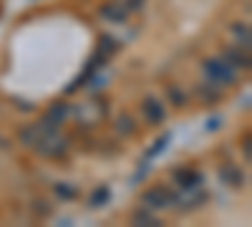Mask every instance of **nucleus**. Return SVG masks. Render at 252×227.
I'll list each match as a JSON object with an SVG mask.
<instances>
[{
  "label": "nucleus",
  "instance_id": "1",
  "mask_svg": "<svg viewBox=\"0 0 252 227\" xmlns=\"http://www.w3.org/2000/svg\"><path fill=\"white\" fill-rule=\"evenodd\" d=\"M204 202H207L204 184H199V187H177V190H172V210H177V212L199 210Z\"/></svg>",
  "mask_w": 252,
  "mask_h": 227
},
{
  "label": "nucleus",
  "instance_id": "2",
  "mask_svg": "<svg viewBox=\"0 0 252 227\" xmlns=\"http://www.w3.org/2000/svg\"><path fill=\"white\" fill-rule=\"evenodd\" d=\"M71 116H76L78 127H98V124L106 119V104L98 98H91V101H81V104L71 106Z\"/></svg>",
  "mask_w": 252,
  "mask_h": 227
},
{
  "label": "nucleus",
  "instance_id": "3",
  "mask_svg": "<svg viewBox=\"0 0 252 227\" xmlns=\"http://www.w3.org/2000/svg\"><path fill=\"white\" fill-rule=\"evenodd\" d=\"M202 71H204L207 81H215V84H220V86H232L235 81H237V68H235V66H229L222 56L204 58Z\"/></svg>",
  "mask_w": 252,
  "mask_h": 227
},
{
  "label": "nucleus",
  "instance_id": "4",
  "mask_svg": "<svg viewBox=\"0 0 252 227\" xmlns=\"http://www.w3.org/2000/svg\"><path fill=\"white\" fill-rule=\"evenodd\" d=\"M68 147H71L68 136L61 134L58 129H51L43 139L35 144V152H38L40 157H48V159H61V157H66Z\"/></svg>",
  "mask_w": 252,
  "mask_h": 227
},
{
  "label": "nucleus",
  "instance_id": "5",
  "mask_svg": "<svg viewBox=\"0 0 252 227\" xmlns=\"http://www.w3.org/2000/svg\"><path fill=\"white\" fill-rule=\"evenodd\" d=\"M141 207L152 210V212H164V210H172V190L169 187H149L141 192Z\"/></svg>",
  "mask_w": 252,
  "mask_h": 227
},
{
  "label": "nucleus",
  "instance_id": "6",
  "mask_svg": "<svg viewBox=\"0 0 252 227\" xmlns=\"http://www.w3.org/2000/svg\"><path fill=\"white\" fill-rule=\"evenodd\" d=\"M98 15H101V20H106V23L121 26V23H126V18L131 15V10L126 8L124 0H109V3H103L98 8Z\"/></svg>",
  "mask_w": 252,
  "mask_h": 227
},
{
  "label": "nucleus",
  "instance_id": "7",
  "mask_svg": "<svg viewBox=\"0 0 252 227\" xmlns=\"http://www.w3.org/2000/svg\"><path fill=\"white\" fill-rule=\"evenodd\" d=\"M51 131V127L40 119V121H33V124H26L23 129H20V134H18V139H20V144L23 147H28V149H35V144L43 139L46 134Z\"/></svg>",
  "mask_w": 252,
  "mask_h": 227
},
{
  "label": "nucleus",
  "instance_id": "8",
  "mask_svg": "<svg viewBox=\"0 0 252 227\" xmlns=\"http://www.w3.org/2000/svg\"><path fill=\"white\" fill-rule=\"evenodd\" d=\"M141 116L149 121L152 127H159V124H164L166 111H164L161 98H157V96H146V98L141 101Z\"/></svg>",
  "mask_w": 252,
  "mask_h": 227
},
{
  "label": "nucleus",
  "instance_id": "9",
  "mask_svg": "<svg viewBox=\"0 0 252 227\" xmlns=\"http://www.w3.org/2000/svg\"><path fill=\"white\" fill-rule=\"evenodd\" d=\"M172 179L177 187H199V184H204L202 172H197L194 167H177L172 172Z\"/></svg>",
  "mask_w": 252,
  "mask_h": 227
},
{
  "label": "nucleus",
  "instance_id": "10",
  "mask_svg": "<svg viewBox=\"0 0 252 227\" xmlns=\"http://www.w3.org/2000/svg\"><path fill=\"white\" fill-rule=\"evenodd\" d=\"M220 56L227 61L229 66H235L237 71H240V68H245V71H247V68L252 66V61H250V51H245V48H237V46H224Z\"/></svg>",
  "mask_w": 252,
  "mask_h": 227
},
{
  "label": "nucleus",
  "instance_id": "11",
  "mask_svg": "<svg viewBox=\"0 0 252 227\" xmlns=\"http://www.w3.org/2000/svg\"><path fill=\"white\" fill-rule=\"evenodd\" d=\"M71 116V104H66V101H56V104H51L48 106V111H46V116H43V121L48 124L51 129H58L61 124H66V119Z\"/></svg>",
  "mask_w": 252,
  "mask_h": 227
},
{
  "label": "nucleus",
  "instance_id": "12",
  "mask_svg": "<svg viewBox=\"0 0 252 227\" xmlns=\"http://www.w3.org/2000/svg\"><path fill=\"white\" fill-rule=\"evenodd\" d=\"M220 179H222V184H227V187H232V190L245 187V174H242V169L237 167V164H222Z\"/></svg>",
  "mask_w": 252,
  "mask_h": 227
},
{
  "label": "nucleus",
  "instance_id": "13",
  "mask_svg": "<svg viewBox=\"0 0 252 227\" xmlns=\"http://www.w3.org/2000/svg\"><path fill=\"white\" fill-rule=\"evenodd\" d=\"M229 35H232V46L250 51V46H252V33H250V26H247V23H242V20H235V23L229 26Z\"/></svg>",
  "mask_w": 252,
  "mask_h": 227
},
{
  "label": "nucleus",
  "instance_id": "14",
  "mask_svg": "<svg viewBox=\"0 0 252 227\" xmlns=\"http://www.w3.org/2000/svg\"><path fill=\"white\" fill-rule=\"evenodd\" d=\"M222 89L224 86L215 84V81H204V84L197 86V94H199V98L204 101V104H215V101L222 98Z\"/></svg>",
  "mask_w": 252,
  "mask_h": 227
},
{
  "label": "nucleus",
  "instance_id": "15",
  "mask_svg": "<svg viewBox=\"0 0 252 227\" xmlns=\"http://www.w3.org/2000/svg\"><path fill=\"white\" fill-rule=\"evenodd\" d=\"M131 222H134V225H144V227H157V225H159V217H157V212H152V210L139 207V210L131 212Z\"/></svg>",
  "mask_w": 252,
  "mask_h": 227
},
{
  "label": "nucleus",
  "instance_id": "16",
  "mask_svg": "<svg viewBox=\"0 0 252 227\" xmlns=\"http://www.w3.org/2000/svg\"><path fill=\"white\" fill-rule=\"evenodd\" d=\"M111 199V190L106 187V184H101V187H96L94 192H91V197H89V207H94V210H98V207H103Z\"/></svg>",
  "mask_w": 252,
  "mask_h": 227
},
{
  "label": "nucleus",
  "instance_id": "17",
  "mask_svg": "<svg viewBox=\"0 0 252 227\" xmlns=\"http://www.w3.org/2000/svg\"><path fill=\"white\" fill-rule=\"evenodd\" d=\"M116 51H119V43H116L111 35H101V38H98V56H101V61L111 58Z\"/></svg>",
  "mask_w": 252,
  "mask_h": 227
},
{
  "label": "nucleus",
  "instance_id": "18",
  "mask_svg": "<svg viewBox=\"0 0 252 227\" xmlns=\"http://www.w3.org/2000/svg\"><path fill=\"white\" fill-rule=\"evenodd\" d=\"M114 129H116V134H121V136H131V134L136 131V124H134V119H131L129 114H121V116L116 119V124H114Z\"/></svg>",
  "mask_w": 252,
  "mask_h": 227
},
{
  "label": "nucleus",
  "instance_id": "19",
  "mask_svg": "<svg viewBox=\"0 0 252 227\" xmlns=\"http://www.w3.org/2000/svg\"><path fill=\"white\" fill-rule=\"evenodd\" d=\"M166 96H169V101H172L174 106H184V104H187V96H184V91H182L179 86H174V84L166 86Z\"/></svg>",
  "mask_w": 252,
  "mask_h": 227
},
{
  "label": "nucleus",
  "instance_id": "20",
  "mask_svg": "<svg viewBox=\"0 0 252 227\" xmlns=\"http://www.w3.org/2000/svg\"><path fill=\"white\" fill-rule=\"evenodd\" d=\"M56 195H58L61 199H73V197L78 195V190L73 187L71 182H61V184H56Z\"/></svg>",
  "mask_w": 252,
  "mask_h": 227
},
{
  "label": "nucleus",
  "instance_id": "21",
  "mask_svg": "<svg viewBox=\"0 0 252 227\" xmlns=\"http://www.w3.org/2000/svg\"><path fill=\"white\" fill-rule=\"evenodd\" d=\"M166 141H169V134H164L161 139H157V141H154V147H152V149H146V157H157L159 152H164Z\"/></svg>",
  "mask_w": 252,
  "mask_h": 227
},
{
  "label": "nucleus",
  "instance_id": "22",
  "mask_svg": "<svg viewBox=\"0 0 252 227\" xmlns=\"http://www.w3.org/2000/svg\"><path fill=\"white\" fill-rule=\"evenodd\" d=\"M124 3H126V8H129L131 13H134V10H141V8H144V0H124Z\"/></svg>",
  "mask_w": 252,
  "mask_h": 227
}]
</instances>
